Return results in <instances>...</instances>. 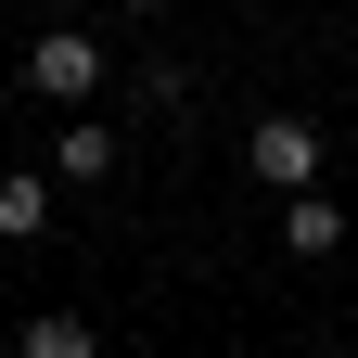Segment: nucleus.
Wrapping results in <instances>:
<instances>
[{
  "label": "nucleus",
  "mask_w": 358,
  "mask_h": 358,
  "mask_svg": "<svg viewBox=\"0 0 358 358\" xmlns=\"http://www.w3.org/2000/svg\"><path fill=\"white\" fill-rule=\"evenodd\" d=\"M243 179H268L282 205H307L320 192V115H256L243 128Z\"/></svg>",
  "instance_id": "nucleus-1"
},
{
  "label": "nucleus",
  "mask_w": 358,
  "mask_h": 358,
  "mask_svg": "<svg viewBox=\"0 0 358 358\" xmlns=\"http://www.w3.org/2000/svg\"><path fill=\"white\" fill-rule=\"evenodd\" d=\"M26 90L38 103H90V90H103V38H77V26L26 38Z\"/></svg>",
  "instance_id": "nucleus-2"
},
{
  "label": "nucleus",
  "mask_w": 358,
  "mask_h": 358,
  "mask_svg": "<svg viewBox=\"0 0 358 358\" xmlns=\"http://www.w3.org/2000/svg\"><path fill=\"white\" fill-rule=\"evenodd\" d=\"M13 358H103V333H90L77 307H26V333H13Z\"/></svg>",
  "instance_id": "nucleus-3"
},
{
  "label": "nucleus",
  "mask_w": 358,
  "mask_h": 358,
  "mask_svg": "<svg viewBox=\"0 0 358 358\" xmlns=\"http://www.w3.org/2000/svg\"><path fill=\"white\" fill-rule=\"evenodd\" d=\"M38 231H52V179H0V243H38Z\"/></svg>",
  "instance_id": "nucleus-4"
},
{
  "label": "nucleus",
  "mask_w": 358,
  "mask_h": 358,
  "mask_svg": "<svg viewBox=\"0 0 358 358\" xmlns=\"http://www.w3.org/2000/svg\"><path fill=\"white\" fill-rule=\"evenodd\" d=\"M282 243H294V256H333V243H345V205H333V192L282 205Z\"/></svg>",
  "instance_id": "nucleus-5"
},
{
  "label": "nucleus",
  "mask_w": 358,
  "mask_h": 358,
  "mask_svg": "<svg viewBox=\"0 0 358 358\" xmlns=\"http://www.w3.org/2000/svg\"><path fill=\"white\" fill-rule=\"evenodd\" d=\"M64 179H115V128H103V115L64 128Z\"/></svg>",
  "instance_id": "nucleus-6"
}]
</instances>
